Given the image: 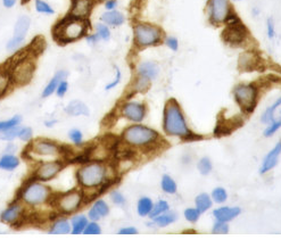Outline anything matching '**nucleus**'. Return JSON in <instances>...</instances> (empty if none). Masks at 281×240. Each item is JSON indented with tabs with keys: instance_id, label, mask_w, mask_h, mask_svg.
<instances>
[{
	"instance_id": "680f3d73",
	"label": "nucleus",
	"mask_w": 281,
	"mask_h": 240,
	"mask_svg": "<svg viewBox=\"0 0 281 240\" xmlns=\"http://www.w3.org/2000/svg\"><path fill=\"white\" fill-rule=\"evenodd\" d=\"M16 150V146L14 144H8L6 149H5V154H14Z\"/></svg>"
},
{
	"instance_id": "c85d7f7f",
	"label": "nucleus",
	"mask_w": 281,
	"mask_h": 240,
	"mask_svg": "<svg viewBox=\"0 0 281 240\" xmlns=\"http://www.w3.org/2000/svg\"><path fill=\"white\" fill-rule=\"evenodd\" d=\"M20 166V158L14 154H4L0 157V169L5 171H14Z\"/></svg>"
},
{
	"instance_id": "cd10ccee",
	"label": "nucleus",
	"mask_w": 281,
	"mask_h": 240,
	"mask_svg": "<svg viewBox=\"0 0 281 240\" xmlns=\"http://www.w3.org/2000/svg\"><path fill=\"white\" fill-rule=\"evenodd\" d=\"M88 222H89L88 216H86L84 214L73 216L71 219V233L74 234V236L82 234Z\"/></svg>"
},
{
	"instance_id": "6ab92c4d",
	"label": "nucleus",
	"mask_w": 281,
	"mask_h": 240,
	"mask_svg": "<svg viewBox=\"0 0 281 240\" xmlns=\"http://www.w3.org/2000/svg\"><path fill=\"white\" fill-rule=\"evenodd\" d=\"M243 126V119L239 117H231V118H223L222 121L219 119L218 124H216L214 133L216 136H228L229 133L236 130L237 128Z\"/></svg>"
},
{
	"instance_id": "7c9ffc66",
	"label": "nucleus",
	"mask_w": 281,
	"mask_h": 240,
	"mask_svg": "<svg viewBox=\"0 0 281 240\" xmlns=\"http://www.w3.org/2000/svg\"><path fill=\"white\" fill-rule=\"evenodd\" d=\"M178 219V215L174 212H165V213L160 214L153 219L154 223L158 227H167V225L176 222Z\"/></svg>"
},
{
	"instance_id": "bb28decb",
	"label": "nucleus",
	"mask_w": 281,
	"mask_h": 240,
	"mask_svg": "<svg viewBox=\"0 0 281 240\" xmlns=\"http://www.w3.org/2000/svg\"><path fill=\"white\" fill-rule=\"evenodd\" d=\"M65 112L71 115V116H89V107L84 101L81 100H72L70 104L66 106Z\"/></svg>"
},
{
	"instance_id": "79ce46f5",
	"label": "nucleus",
	"mask_w": 281,
	"mask_h": 240,
	"mask_svg": "<svg viewBox=\"0 0 281 240\" xmlns=\"http://www.w3.org/2000/svg\"><path fill=\"white\" fill-rule=\"evenodd\" d=\"M228 198V193L225 191L224 188H215L213 191H212V199H213L215 203L218 204H222Z\"/></svg>"
},
{
	"instance_id": "39448f33",
	"label": "nucleus",
	"mask_w": 281,
	"mask_h": 240,
	"mask_svg": "<svg viewBox=\"0 0 281 240\" xmlns=\"http://www.w3.org/2000/svg\"><path fill=\"white\" fill-rule=\"evenodd\" d=\"M163 38V31L157 25L139 22L133 26V43L140 49L157 46L162 43Z\"/></svg>"
},
{
	"instance_id": "9b49d317",
	"label": "nucleus",
	"mask_w": 281,
	"mask_h": 240,
	"mask_svg": "<svg viewBox=\"0 0 281 240\" xmlns=\"http://www.w3.org/2000/svg\"><path fill=\"white\" fill-rule=\"evenodd\" d=\"M233 13L230 0H210L207 5V15L211 24H225Z\"/></svg>"
},
{
	"instance_id": "2eb2a0df",
	"label": "nucleus",
	"mask_w": 281,
	"mask_h": 240,
	"mask_svg": "<svg viewBox=\"0 0 281 240\" xmlns=\"http://www.w3.org/2000/svg\"><path fill=\"white\" fill-rule=\"evenodd\" d=\"M24 214L25 206L20 199H18L12 203L6 210L3 211V213L0 214V220H2L3 223L15 225L24 218Z\"/></svg>"
},
{
	"instance_id": "c03bdc74",
	"label": "nucleus",
	"mask_w": 281,
	"mask_h": 240,
	"mask_svg": "<svg viewBox=\"0 0 281 240\" xmlns=\"http://www.w3.org/2000/svg\"><path fill=\"white\" fill-rule=\"evenodd\" d=\"M11 85L12 82L11 79H9L7 71L0 72V97L4 96V94L8 90V88Z\"/></svg>"
},
{
	"instance_id": "603ef678",
	"label": "nucleus",
	"mask_w": 281,
	"mask_h": 240,
	"mask_svg": "<svg viewBox=\"0 0 281 240\" xmlns=\"http://www.w3.org/2000/svg\"><path fill=\"white\" fill-rule=\"evenodd\" d=\"M164 44L169 49H171L172 52H177L179 49V41L176 36H167L164 39Z\"/></svg>"
},
{
	"instance_id": "aec40b11",
	"label": "nucleus",
	"mask_w": 281,
	"mask_h": 240,
	"mask_svg": "<svg viewBox=\"0 0 281 240\" xmlns=\"http://www.w3.org/2000/svg\"><path fill=\"white\" fill-rule=\"evenodd\" d=\"M280 154H281V141H279L278 144L269 151V154L265 156L263 159V163H262V166L260 169V173L265 174V173H268L269 171L272 170L273 168H275L278 164Z\"/></svg>"
},
{
	"instance_id": "4d7b16f0",
	"label": "nucleus",
	"mask_w": 281,
	"mask_h": 240,
	"mask_svg": "<svg viewBox=\"0 0 281 240\" xmlns=\"http://www.w3.org/2000/svg\"><path fill=\"white\" fill-rule=\"evenodd\" d=\"M138 233V230L135 227H124L118 230V234L121 236H135Z\"/></svg>"
},
{
	"instance_id": "4468645a",
	"label": "nucleus",
	"mask_w": 281,
	"mask_h": 240,
	"mask_svg": "<svg viewBox=\"0 0 281 240\" xmlns=\"http://www.w3.org/2000/svg\"><path fill=\"white\" fill-rule=\"evenodd\" d=\"M65 164L61 159H54V161H46L36 166L34 171L33 178L43 182L52 181L54 178L61 173V171L64 169Z\"/></svg>"
},
{
	"instance_id": "f704fd0d",
	"label": "nucleus",
	"mask_w": 281,
	"mask_h": 240,
	"mask_svg": "<svg viewBox=\"0 0 281 240\" xmlns=\"http://www.w3.org/2000/svg\"><path fill=\"white\" fill-rule=\"evenodd\" d=\"M34 8L39 14H45V15H54L55 14L54 7L46 0H34Z\"/></svg>"
},
{
	"instance_id": "7ed1b4c3",
	"label": "nucleus",
	"mask_w": 281,
	"mask_h": 240,
	"mask_svg": "<svg viewBox=\"0 0 281 240\" xmlns=\"http://www.w3.org/2000/svg\"><path fill=\"white\" fill-rule=\"evenodd\" d=\"M76 179L82 188H99L109 181L108 168L103 162H88L77 170Z\"/></svg>"
},
{
	"instance_id": "ddd939ff",
	"label": "nucleus",
	"mask_w": 281,
	"mask_h": 240,
	"mask_svg": "<svg viewBox=\"0 0 281 240\" xmlns=\"http://www.w3.org/2000/svg\"><path fill=\"white\" fill-rule=\"evenodd\" d=\"M29 154L34 156H40V157H55L63 154V146H59L57 142L49 139H36L32 141L29 148H27Z\"/></svg>"
},
{
	"instance_id": "20e7f679",
	"label": "nucleus",
	"mask_w": 281,
	"mask_h": 240,
	"mask_svg": "<svg viewBox=\"0 0 281 240\" xmlns=\"http://www.w3.org/2000/svg\"><path fill=\"white\" fill-rule=\"evenodd\" d=\"M52 189L46 186L45 182L33 178L26 181L24 186L21 188L18 199L24 205L36 207L48 203L52 199Z\"/></svg>"
},
{
	"instance_id": "49530a36",
	"label": "nucleus",
	"mask_w": 281,
	"mask_h": 240,
	"mask_svg": "<svg viewBox=\"0 0 281 240\" xmlns=\"http://www.w3.org/2000/svg\"><path fill=\"white\" fill-rule=\"evenodd\" d=\"M212 232L214 234H227L229 232V225L227 224V222L216 220L213 228H212Z\"/></svg>"
},
{
	"instance_id": "c9c22d12",
	"label": "nucleus",
	"mask_w": 281,
	"mask_h": 240,
	"mask_svg": "<svg viewBox=\"0 0 281 240\" xmlns=\"http://www.w3.org/2000/svg\"><path fill=\"white\" fill-rule=\"evenodd\" d=\"M150 87V80L147 79V77L137 75L135 82H133L132 89L135 92H145L146 90H148V88Z\"/></svg>"
},
{
	"instance_id": "b1692460",
	"label": "nucleus",
	"mask_w": 281,
	"mask_h": 240,
	"mask_svg": "<svg viewBox=\"0 0 281 240\" xmlns=\"http://www.w3.org/2000/svg\"><path fill=\"white\" fill-rule=\"evenodd\" d=\"M100 22L108 26H121L126 22V16L119 11H106L100 15Z\"/></svg>"
},
{
	"instance_id": "f8f14e48",
	"label": "nucleus",
	"mask_w": 281,
	"mask_h": 240,
	"mask_svg": "<svg viewBox=\"0 0 281 240\" xmlns=\"http://www.w3.org/2000/svg\"><path fill=\"white\" fill-rule=\"evenodd\" d=\"M31 26V18L27 15H21L14 25V34L8 40L6 48L9 52H17L24 44L25 36Z\"/></svg>"
},
{
	"instance_id": "09e8293b",
	"label": "nucleus",
	"mask_w": 281,
	"mask_h": 240,
	"mask_svg": "<svg viewBox=\"0 0 281 240\" xmlns=\"http://www.w3.org/2000/svg\"><path fill=\"white\" fill-rule=\"evenodd\" d=\"M68 138H70L73 144L79 146L82 144V140H84V135L77 129H72V130L68 131Z\"/></svg>"
},
{
	"instance_id": "0e129e2a",
	"label": "nucleus",
	"mask_w": 281,
	"mask_h": 240,
	"mask_svg": "<svg viewBox=\"0 0 281 240\" xmlns=\"http://www.w3.org/2000/svg\"><path fill=\"white\" fill-rule=\"evenodd\" d=\"M97 2H105V0H97Z\"/></svg>"
},
{
	"instance_id": "1a4fd4ad",
	"label": "nucleus",
	"mask_w": 281,
	"mask_h": 240,
	"mask_svg": "<svg viewBox=\"0 0 281 240\" xmlns=\"http://www.w3.org/2000/svg\"><path fill=\"white\" fill-rule=\"evenodd\" d=\"M248 36V31L243 22L239 20L236 14L232 13L228 21L225 22V27L222 31V39L224 43L231 46H239L245 43Z\"/></svg>"
},
{
	"instance_id": "69168bd1",
	"label": "nucleus",
	"mask_w": 281,
	"mask_h": 240,
	"mask_svg": "<svg viewBox=\"0 0 281 240\" xmlns=\"http://www.w3.org/2000/svg\"><path fill=\"white\" fill-rule=\"evenodd\" d=\"M234 2H240V0H234Z\"/></svg>"
},
{
	"instance_id": "a18cd8bd",
	"label": "nucleus",
	"mask_w": 281,
	"mask_h": 240,
	"mask_svg": "<svg viewBox=\"0 0 281 240\" xmlns=\"http://www.w3.org/2000/svg\"><path fill=\"white\" fill-rule=\"evenodd\" d=\"M281 128V118L279 119H273L272 122L269 123V126L266 127V129L263 132V136L265 138H269V137H272L275 132H277L279 129Z\"/></svg>"
},
{
	"instance_id": "2f4dec72",
	"label": "nucleus",
	"mask_w": 281,
	"mask_h": 240,
	"mask_svg": "<svg viewBox=\"0 0 281 240\" xmlns=\"http://www.w3.org/2000/svg\"><path fill=\"white\" fill-rule=\"evenodd\" d=\"M153 202L148 197H141L138 201L137 204V212L140 216H148L151 209H153Z\"/></svg>"
},
{
	"instance_id": "0eeeda50",
	"label": "nucleus",
	"mask_w": 281,
	"mask_h": 240,
	"mask_svg": "<svg viewBox=\"0 0 281 240\" xmlns=\"http://www.w3.org/2000/svg\"><path fill=\"white\" fill-rule=\"evenodd\" d=\"M158 139V133L148 127L130 126L122 133V140L124 144L131 147H145L149 146Z\"/></svg>"
},
{
	"instance_id": "dca6fc26",
	"label": "nucleus",
	"mask_w": 281,
	"mask_h": 240,
	"mask_svg": "<svg viewBox=\"0 0 281 240\" xmlns=\"http://www.w3.org/2000/svg\"><path fill=\"white\" fill-rule=\"evenodd\" d=\"M121 115L131 122L139 123L145 118V106L138 101H127L121 107Z\"/></svg>"
},
{
	"instance_id": "c756f323",
	"label": "nucleus",
	"mask_w": 281,
	"mask_h": 240,
	"mask_svg": "<svg viewBox=\"0 0 281 240\" xmlns=\"http://www.w3.org/2000/svg\"><path fill=\"white\" fill-rule=\"evenodd\" d=\"M196 209L200 212V213H205V212L209 211L212 207V203H213V199L212 197L209 195V193H199L196 197Z\"/></svg>"
},
{
	"instance_id": "72a5a7b5",
	"label": "nucleus",
	"mask_w": 281,
	"mask_h": 240,
	"mask_svg": "<svg viewBox=\"0 0 281 240\" xmlns=\"http://www.w3.org/2000/svg\"><path fill=\"white\" fill-rule=\"evenodd\" d=\"M160 187H162L163 191L165 193H169V195H173V193H176L178 190L176 181L168 174L163 175L162 181H160Z\"/></svg>"
},
{
	"instance_id": "58836bf2",
	"label": "nucleus",
	"mask_w": 281,
	"mask_h": 240,
	"mask_svg": "<svg viewBox=\"0 0 281 240\" xmlns=\"http://www.w3.org/2000/svg\"><path fill=\"white\" fill-rule=\"evenodd\" d=\"M95 30H96V33L98 34L99 39L103 40V41H108L110 39V30H109V26L104 24L103 22H99L97 23L95 25Z\"/></svg>"
},
{
	"instance_id": "f03ea898",
	"label": "nucleus",
	"mask_w": 281,
	"mask_h": 240,
	"mask_svg": "<svg viewBox=\"0 0 281 240\" xmlns=\"http://www.w3.org/2000/svg\"><path fill=\"white\" fill-rule=\"evenodd\" d=\"M163 128L167 135L189 139L195 137L187 126L185 115L176 99H170L164 108Z\"/></svg>"
},
{
	"instance_id": "5701e85b",
	"label": "nucleus",
	"mask_w": 281,
	"mask_h": 240,
	"mask_svg": "<svg viewBox=\"0 0 281 240\" xmlns=\"http://www.w3.org/2000/svg\"><path fill=\"white\" fill-rule=\"evenodd\" d=\"M159 74V66L155 62H142L137 66V75L155 80Z\"/></svg>"
},
{
	"instance_id": "e2e57ef3",
	"label": "nucleus",
	"mask_w": 281,
	"mask_h": 240,
	"mask_svg": "<svg viewBox=\"0 0 281 240\" xmlns=\"http://www.w3.org/2000/svg\"><path fill=\"white\" fill-rule=\"evenodd\" d=\"M55 123H56V121H46V122H45L46 126L49 127V128H50V127H53Z\"/></svg>"
},
{
	"instance_id": "e433bc0d",
	"label": "nucleus",
	"mask_w": 281,
	"mask_h": 240,
	"mask_svg": "<svg viewBox=\"0 0 281 240\" xmlns=\"http://www.w3.org/2000/svg\"><path fill=\"white\" fill-rule=\"evenodd\" d=\"M169 207H170V205L168 202L158 201L157 203H155V204L153 205V209H151L148 216L150 219H154V218H156V216H158L160 214L165 213L167 211H169Z\"/></svg>"
},
{
	"instance_id": "8fccbe9b",
	"label": "nucleus",
	"mask_w": 281,
	"mask_h": 240,
	"mask_svg": "<svg viewBox=\"0 0 281 240\" xmlns=\"http://www.w3.org/2000/svg\"><path fill=\"white\" fill-rule=\"evenodd\" d=\"M183 214H185V218L187 221L191 223H195L199 220L202 213L197 209H187Z\"/></svg>"
},
{
	"instance_id": "5fc2aeb1",
	"label": "nucleus",
	"mask_w": 281,
	"mask_h": 240,
	"mask_svg": "<svg viewBox=\"0 0 281 240\" xmlns=\"http://www.w3.org/2000/svg\"><path fill=\"white\" fill-rule=\"evenodd\" d=\"M67 91H68V82L66 80H62L61 82L58 83V86H57V89H56V95L58 97H64L66 94H67Z\"/></svg>"
},
{
	"instance_id": "4c0bfd02",
	"label": "nucleus",
	"mask_w": 281,
	"mask_h": 240,
	"mask_svg": "<svg viewBox=\"0 0 281 240\" xmlns=\"http://www.w3.org/2000/svg\"><path fill=\"white\" fill-rule=\"evenodd\" d=\"M22 122V116L21 115H14L12 118L6 119V121H0V133L9 130L16 126H20Z\"/></svg>"
},
{
	"instance_id": "4be33fe9",
	"label": "nucleus",
	"mask_w": 281,
	"mask_h": 240,
	"mask_svg": "<svg viewBox=\"0 0 281 240\" xmlns=\"http://www.w3.org/2000/svg\"><path fill=\"white\" fill-rule=\"evenodd\" d=\"M109 214V206L104 199H97L88 212V219L90 221H99Z\"/></svg>"
},
{
	"instance_id": "f3484780",
	"label": "nucleus",
	"mask_w": 281,
	"mask_h": 240,
	"mask_svg": "<svg viewBox=\"0 0 281 240\" xmlns=\"http://www.w3.org/2000/svg\"><path fill=\"white\" fill-rule=\"evenodd\" d=\"M262 61L259 54L255 52H245L238 58V67L243 72H253L260 70Z\"/></svg>"
},
{
	"instance_id": "6e6552de",
	"label": "nucleus",
	"mask_w": 281,
	"mask_h": 240,
	"mask_svg": "<svg viewBox=\"0 0 281 240\" xmlns=\"http://www.w3.org/2000/svg\"><path fill=\"white\" fill-rule=\"evenodd\" d=\"M85 202V192L79 189L59 193L56 198H53V204L61 214H73L80 210Z\"/></svg>"
},
{
	"instance_id": "ea45409f",
	"label": "nucleus",
	"mask_w": 281,
	"mask_h": 240,
	"mask_svg": "<svg viewBox=\"0 0 281 240\" xmlns=\"http://www.w3.org/2000/svg\"><path fill=\"white\" fill-rule=\"evenodd\" d=\"M21 124L20 126H16L12 129H9V130H6L0 133V139L4 140V141H7V142H11L14 139H16L18 137V132H20V129H21Z\"/></svg>"
},
{
	"instance_id": "052dcab7",
	"label": "nucleus",
	"mask_w": 281,
	"mask_h": 240,
	"mask_svg": "<svg viewBox=\"0 0 281 240\" xmlns=\"http://www.w3.org/2000/svg\"><path fill=\"white\" fill-rule=\"evenodd\" d=\"M3 6L7 9H11L13 7H15V5L17 4V0H2Z\"/></svg>"
},
{
	"instance_id": "473e14b6",
	"label": "nucleus",
	"mask_w": 281,
	"mask_h": 240,
	"mask_svg": "<svg viewBox=\"0 0 281 240\" xmlns=\"http://www.w3.org/2000/svg\"><path fill=\"white\" fill-rule=\"evenodd\" d=\"M280 106H281V97H279V98L275 100L274 103L270 106V107L265 109V112L263 113V115H262V117H261V121L265 124H269L270 122H272L274 119V112L277 110L278 107H280Z\"/></svg>"
},
{
	"instance_id": "9d476101",
	"label": "nucleus",
	"mask_w": 281,
	"mask_h": 240,
	"mask_svg": "<svg viewBox=\"0 0 281 240\" xmlns=\"http://www.w3.org/2000/svg\"><path fill=\"white\" fill-rule=\"evenodd\" d=\"M233 96L244 112L251 113L254 110L257 101V88L254 85L242 83L236 86L233 89Z\"/></svg>"
},
{
	"instance_id": "864d4df0",
	"label": "nucleus",
	"mask_w": 281,
	"mask_h": 240,
	"mask_svg": "<svg viewBox=\"0 0 281 240\" xmlns=\"http://www.w3.org/2000/svg\"><path fill=\"white\" fill-rule=\"evenodd\" d=\"M115 71H116V75H115V79H114L112 82H109L108 85L105 87V89H106V90L114 89V88L116 87V86H118V85H119V82H121V79H122V73H121V71H119V68H118V67H115Z\"/></svg>"
},
{
	"instance_id": "f257e3e1",
	"label": "nucleus",
	"mask_w": 281,
	"mask_h": 240,
	"mask_svg": "<svg viewBox=\"0 0 281 240\" xmlns=\"http://www.w3.org/2000/svg\"><path fill=\"white\" fill-rule=\"evenodd\" d=\"M89 21L67 15L62 18L53 29L54 40L59 45L72 44L88 34Z\"/></svg>"
},
{
	"instance_id": "423d86ee",
	"label": "nucleus",
	"mask_w": 281,
	"mask_h": 240,
	"mask_svg": "<svg viewBox=\"0 0 281 240\" xmlns=\"http://www.w3.org/2000/svg\"><path fill=\"white\" fill-rule=\"evenodd\" d=\"M35 64L33 58L25 54L18 57L7 71L11 82L15 86L29 85L34 75Z\"/></svg>"
},
{
	"instance_id": "a19ab883",
	"label": "nucleus",
	"mask_w": 281,
	"mask_h": 240,
	"mask_svg": "<svg viewBox=\"0 0 281 240\" xmlns=\"http://www.w3.org/2000/svg\"><path fill=\"white\" fill-rule=\"evenodd\" d=\"M197 169L202 175H207L211 173L212 169H213V165H212V162L209 157H202L199 162H198Z\"/></svg>"
},
{
	"instance_id": "393cba45",
	"label": "nucleus",
	"mask_w": 281,
	"mask_h": 240,
	"mask_svg": "<svg viewBox=\"0 0 281 240\" xmlns=\"http://www.w3.org/2000/svg\"><path fill=\"white\" fill-rule=\"evenodd\" d=\"M67 76H68V72L65 70H59L55 73V75L52 77V80H50L48 82V85L45 87L43 95H41L43 96V98H48V97L55 94V91H56V89H57L58 83L62 80H66Z\"/></svg>"
},
{
	"instance_id": "37998d69",
	"label": "nucleus",
	"mask_w": 281,
	"mask_h": 240,
	"mask_svg": "<svg viewBox=\"0 0 281 240\" xmlns=\"http://www.w3.org/2000/svg\"><path fill=\"white\" fill-rule=\"evenodd\" d=\"M100 233H101L100 225L97 223V221H91V222H88V224H87L85 231L82 234H86V236H98Z\"/></svg>"
},
{
	"instance_id": "a211bd4d",
	"label": "nucleus",
	"mask_w": 281,
	"mask_h": 240,
	"mask_svg": "<svg viewBox=\"0 0 281 240\" xmlns=\"http://www.w3.org/2000/svg\"><path fill=\"white\" fill-rule=\"evenodd\" d=\"M94 0H72V5L68 12V15L76 18L88 20L89 15L93 11Z\"/></svg>"
},
{
	"instance_id": "bf43d9fd",
	"label": "nucleus",
	"mask_w": 281,
	"mask_h": 240,
	"mask_svg": "<svg viewBox=\"0 0 281 240\" xmlns=\"http://www.w3.org/2000/svg\"><path fill=\"white\" fill-rule=\"evenodd\" d=\"M104 6L106 11H114L117 7V0H105Z\"/></svg>"
},
{
	"instance_id": "de8ad7c7",
	"label": "nucleus",
	"mask_w": 281,
	"mask_h": 240,
	"mask_svg": "<svg viewBox=\"0 0 281 240\" xmlns=\"http://www.w3.org/2000/svg\"><path fill=\"white\" fill-rule=\"evenodd\" d=\"M32 137H33V130L30 127H21L20 132H18V139H21L24 142L31 141Z\"/></svg>"
},
{
	"instance_id": "412c9836",
	"label": "nucleus",
	"mask_w": 281,
	"mask_h": 240,
	"mask_svg": "<svg viewBox=\"0 0 281 240\" xmlns=\"http://www.w3.org/2000/svg\"><path fill=\"white\" fill-rule=\"evenodd\" d=\"M240 213H242L240 207L224 206V207H219V209L214 210L213 215L215 216V219L218 221H222V222L228 223V222H230V221H232L233 219H236Z\"/></svg>"
},
{
	"instance_id": "13d9d810",
	"label": "nucleus",
	"mask_w": 281,
	"mask_h": 240,
	"mask_svg": "<svg viewBox=\"0 0 281 240\" xmlns=\"http://www.w3.org/2000/svg\"><path fill=\"white\" fill-rule=\"evenodd\" d=\"M99 40H100L99 36H98V34L96 33V32H95V33H93V34H87L86 35V41L90 46H95L96 44H98Z\"/></svg>"
},
{
	"instance_id": "a878e982",
	"label": "nucleus",
	"mask_w": 281,
	"mask_h": 240,
	"mask_svg": "<svg viewBox=\"0 0 281 240\" xmlns=\"http://www.w3.org/2000/svg\"><path fill=\"white\" fill-rule=\"evenodd\" d=\"M49 234L53 236H62V234L71 233V221L66 218H59L55 220L48 230Z\"/></svg>"
},
{
	"instance_id": "6e6d98bb",
	"label": "nucleus",
	"mask_w": 281,
	"mask_h": 240,
	"mask_svg": "<svg viewBox=\"0 0 281 240\" xmlns=\"http://www.w3.org/2000/svg\"><path fill=\"white\" fill-rule=\"evenodd\" d=\"M266 34H268L269 39H273L275 36V26H274V22L273 18H268L266 21Z\"/></svg>"
},
{
	"instance_id": "3c124183",
	"label": "nucleus",
	"mask_w": 281,
	"mask_h": 240,
	"mask_svg": "<svg viewBox=\"0 0 281 240\" xmlns=\"http://www.w3.org/2000/svg\"><path fill=\"white\" fill-rule=\"evenodd\" d=\"M110 199H112L115 205L122 206L126 204V197H124L123 193H121L118 190H113L110 192Z\"/></svg>"
}]
</instances>
